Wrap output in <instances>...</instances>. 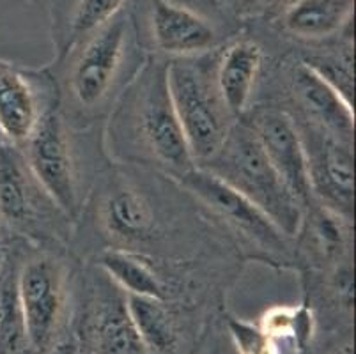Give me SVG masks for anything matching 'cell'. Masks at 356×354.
Returning a JSON list of instances; mask_svg holds the SVG:
<instances>
[{
  "label": "cell",
  "mask_w": 356,
  "mask_h": 354,
  "mask_svg": "<svg viewBox=\"0 0 356 354\" xmlns=\"http://www.w3.org/2000/svg\"><path fill=\"white\" fill-rule=\"evenodd\" d=\"M151 175L153 170L114 161L95 175L73 229L71 245L76 253L92 257L105 248H122L186 259L177 248L183 234H177L176 195L165 193V175L154 183Z\"/></svg>",
  "instance_id": "cell-1"
},
{
  "label": "cell",
  "mask_w": 356,
  "mask_h": 354,
  "mask_svg": "<svg viewBox=\"0 0 356 354\" xmlns=\"http://www.w3.org/2000/svg\"><path fill=\"white\" fill-rule=\"evenodd\" d=\"M167 58L149 54L106 115L103 144L110 161L177 181L197 167L167 86Z\"/></svg>",
  "instance_id": "cell-2"
},
{
  "label": "cell",
  "mask_w": 356,
  "mask_h": 354,
  "mask_svg": "<svg viewBox=\"0 0 356 354\" xmlns=\"http://www.w3.org/2000/svg\"><path fill=\"white\" fill-rule=\"evenodd\" d=\"M147 55L128 6L51 66L64 119L76 129L102 121L137 77Z\"/></svg>",
  "instance_id": "cell-3"
},
{
  "label": "cell",
  "mask_w": 356,
  "mask_h": 354,
  "mask_svg": "<svg viewBox=\"0 0 356 354\" xmlns=\"http://www.w3.org/2000/svg\"><path fill=\"white\" fill-rule=\"evenodd\" d=\"M176 183L204 218L211 220L213 227L227 236L239 255L280 269H298L294 239L287 238L268 214L216 175L195 167Z\"/></svg>",
  "instance_id": "cell-4"
},
{
  "label": "cell",
  "mask_w": 356,
  "mask_h": 354,
  "mask_svg": "<svg viewBox=\"0 0 356 354\" xmlns=\"http://www.w3.org/2000/svg\"><path fill=\"white\" fill-rule=\"evenodd\" d=\"M135 6H140V15L131 13L145 51L167 61L211 54L243 27L215 0H135Z\"/></svg>",
  "instance_id": "cell-5"
},
{
  "label": "cell",
  "mask_w": 356,
  "mask_h": 354,
  "mask_svg": "<svg viewBox=\"0 0 356 354\" xmlns=\"http://www.w3.org/2000/svg\"><path fill=\"white\" fill-rule=\"evenodd\" d=\"M199 168L216 175L250 200L287 238H296L303 222L302 204L291 193L245 122H236L218 152Z\"/></svg>",
  "instance_id": "cell-6"
},
{
  "label": "cell",
  "mask_w": 356,
  "mask_h": 354,
  "mask_svg": "<svg viewBox=\"0 0 356 354\" xmlns=\"http://www.w3.org/2000/svg\"><path fill=\"white\" fill-rule=\"evenodd\" d=\"M0 223L11 241L64 252L73 222L44 193L16 145L0 140Z\"/></svg>",
  "instance_id": "cell-7"
},
{
  "label": "cell",
  "mask_w": 356,
  "mask_h": 354,
  "mask_svg": "<svg viewBox=\"0 0 356 354\" xmlns=\"http://www.w3.org/2000/svg\"><path fill=\"white\" fill-rule=\"evenodd\" d=\"M213 54L167 63V86L197 167L213 158L238 122L215 82Z\"/></svg>",
  "instance_id": "cell-8"
},
{
  "label": "cell",
  "mask_w": 356,
  "mask_h": 354,
  "mask_svg": "<svg viewBox=\"0 0 356 354\" xmlns=\"http://www.w3.org/2000/svg\"><path fill=\"white\" fill-rule=\"evenodd\" d=\"M76 129L59 110L43 117L34 133L22 145L29 168L54 204L76 223L83 209L90 183L86 181L82 149Z\"/></svg>",
  "instance_id": "cell-9"
},
{
  "label": "cell",
  "mask_w": 356,
  "mask_h": 354,
  "mask_svg": "<svg viewBox=\"0 0 356 354\" xmlns=\"http://www.w3.org/2000/svg\"><path fill=\"white\" fill-rule=\"evenodd\" d=\"M32 248L29 252L27 243L20 241L18 292L29 344L35 353L43 354L60 328L73 273L63 259V252Z\"/></svg>",
  "instance_id": "cell-10"
},
{
  "label": "cell",
  "mask_w": 356,
  "mask_h": 354,
  "mask_svg": "<svg viewBox=\"0 0 356 354\" xmlns=\"http://www.w3.org/2000/svg\"><path fill=\"white\" fill-rule=\"evenodd\" d=\"M89 264L102 269L124 294L174 301L195 285L197 277H209V262L167 259L122 248H105Z\"/></svg>",
  "instance_id": "cell-11"
},
{
  "label": "cell",
  "mask_w": 356,
  "mask_h": 354,
  "mask_svg": "<svg viewBox=\"0 0 356 354\" xmlns=\"http://www.w3.org/2000/svg\"><path fill=\"white\" fill-rule=\"evenodd\" d=\"M54 110H59V87L51 67L34 70L0 58V140L22 147Z\"/></svg>",
  "instance_id": "cell-12"
},
{
  "label": "cell",
  "mask_w": 356,
  "mask_h": 354,
  "mask_svg": "<svg viewBox=\"0 0 356 354\" xmlns=\"http://www.w3.org/2000/svg\"><path fill=\"white\" fill-rule=\"evenodd\" d=\"M282 78H286L289 105H278L291 113L294 121L321 129L337 140L353 145L355 110L328 80L309 66L300 55L284 58ZM277 105V103H275Z\"/></svg>",
  "instance_id": "cell-13"
},
{
  "label": "cell",
  "mask_w": 356,
  "mask_h": 354,
  "mask_svg": "<svg viewBox=\"0 0 356 354\" xmlns=\"http://www.w3.org/2000/svg\"><path fill=\"white\" fill-rule=\"evenodd\" d=\"M239 121L250 128L268 160L305 211L314 202V195L302 135L291 113L282 106L268 103L250 106Z\"/></svg>",
  "instance_id": "cell-14"
},
{
  "label": "cell",
  "mask_w": 356,
  "mask_h": 354,
  "mask_svg": "<svg viewBox=\"0 0 356 354\" xmlns=\"http://www.w3.org/2000/svg\"><path fill=\"white\" fill-rule=\"evenodd\" d=\"M86 312L87 347L92 354H149L126 305V294L90 264Z\"/></svg>",
  "instance_id": "cell-15"
},
{
  "label": "cell",
  "mask_w": 356,
  "mask_h": 354,
  "mask_svg": "<svg viewBox=\"0 0 356 354\" xmlns=\"http://www.w3.org/2000/svg\"><path fill=\"white\" fill-rule=\"evenodd\" d=\"M294 122L305 147L314 200L353 222V145L337 140L321 129Z\"/></svg>",
  "instance_id": "cell-16"
},
{
  "label": "cell",
  "mask_w": 356,
  "mask_h": 354,
  "mask_svg": "<svg viewBox=\"0 0 356 354\" xmlns=\"http://www.w3.org/2000/svg\"><path fill=\"white\" fill-rule=\"evenodd\" d=\"M266 61V48L252 35L247 25L213 54L216 87L229 112L238 121L250 110Z\"/></svg>",
  "instance_id": "cell-17"
},
{
  "label": "cell",
  "mask_w": 356,
  "mask_h": 354,
  "mask_svg": "<svg viewBox=\"0 0 356 354\" xmlns=\"http://www.w3.org/2000/svg\"><path fill=\"white\" fill-rule=\"evenodd\" d=\"M355 0H286L264 24L284 39L317 47L353 32Z\"/></svg>",
  "instance_id": "cell-18"
},
{
  "label": "cell",
  "mask_w": 356,
  "mask_h": 354,
  "mask_svg": "<svg viewBox=\"0 0 356 354\" xmlns=\"http://www.w3.org/2000/svg\"><path fill=\"white\" fill-rule=\"evenodd\" d=\"M300 271H326L353 259V222L314 200L294 238Z\"/></svg>",
  "instance_id": "cell-19"
},
{
  "label": "cell",
  "mask_w": 356,
  "mask_h": 354,
  "mask_svg": "<svg viewBox=\"0 0 356 354\" xmlns=\"http://www.w3.org/2000/svg\"><path fill=\"white\" fill-rule=\"evenodd\" d=\"M128 4L129 0H51L50 34L55 61L105 27Z\"/></svg>",
  "instance_id": "cell-20"
},
{
  "label": "cell",
  "mask_w": 356,
  "mask_h": 354,
  "mask_svg": "<svg viewBox=\"0 0 356 354\" xmlns=\"http://www.w3.org/2000/svg\"><path fill=\"white\" fill-rule=\"evenodd\" d=\"M126 305L138 335L149 354H176L181 344V328L172 301L129 296Z\"/></svg>",
  "instance_id": "cell-21"
},
{
  "label": "cell",
  "mask_w": 356,
  "mask_h": 354,
  "mask_svg": "<svg viewBox=\"0 0 356 354\" xmlns=\"http://www.w3.org/2000/svg\"><path fill=\"white\" fill-rule=\"evenodd\" d=\"M20 241L9 243V255L0 269V354H18L31 347L18 292Z\"/></svg>",
  "instance_id": "cell-22"
},
{
  "label": "cell",
  "mask_w": 356,
  "mask_h": 354,
  "mask_svg": "<svg viewBox=\"0 0 356 354\" xmlns=\"http://www.w3.org/2000/svg\"><path fill=\"white\" fill-rule=\"evenodd\" d=\"M227 326L238 354H284L282 342H293V340L277 339L270 335L259 324H250L247 321L234 319V317L227 321Z\"/></svg>",
  "instance_id": "cell-23"
},
{
  "label": "cell",
  "mask_w": 356,
  "mask_h": 354,
  "mask_svg": "<svg viewBox=\"0 0 356 354\" xmlns=\"http://www.w3.org/2000/svg\"><path fill=\"white\" fill-rule=\"evenodd\" d=\"M284 2L286 0H215L225 15L241 25L270 18Z\"/></svg>",
  "instance_id": "cell-24"
},
{
  "label": "cell",
  "mask_w": 356,
  "mask_h": 354,
  "mask_svg": "<svg viewBox=\"0 0 356 354\" xmlns=\"http://www.w3.org/2000/svg\"><path fill=\"white\" fill-rule=\"evenodd\" d=\"M80 351H82V344H80L79 337L74 333H66L54 340L43 354H80Z\"/></svg>",
  "instance_id": "cell-25"
},
{
  "label": "cell",
  "mask_w": 356,
  "mask_h": 354,
  "mask_svg": "<svg viewBox=\"0 0 356 354\" xmlns=\"http://www.w3.org/2000/svg\"><path fill=\"white\" fill-rule=\"evenodd\" d=\"M8 255H9V245H0V269H2V266L6 264V261H8Z\"/></svg>",
  "instance_id": "cell-26"
},
{
  "label": "cell",
  "mask_w": 356,
  "mask_h": 354,
  "mask_svg": "<svg viewBox=\"0 0 356 354\" xmlns=\"http://www.w3.org/2000/svg\"><path fill=\"white\" fill-rule=\"evenodd\" d=\"M11 243V238H9V234L6 232L4 225L0 223V245H9Z\"/></svg>",
  "instance_id": "cell-27"
},
{
  "label": "cell",
  "mask_w": 356,
  "mask_h": 354,
  "mask_svg": "<svg viewBox=\"0 0 356 354\" xmlns=\"http://www.w3.org/2000/svg\"><path fill=\"white\" fill-rule=\"evenodd\" d=\"M18 354H38V353H35V351L32 349V347H27V349H24V351H22V353H18Z\"/></svg>",
  "instance_id": "cell-28"
}]
</instances>
